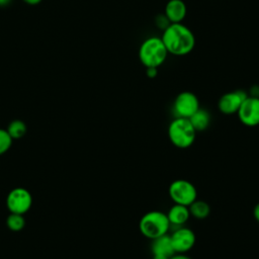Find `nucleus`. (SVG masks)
Returning a JSON list of instances; mask_svg holds the SVG:
<instances>
[{"mask_svg": "<svg viewBox=\"0 0 259 259\" xmlns=\"http://www.w3.org/2000/svg\"><path fill=\"white\" fill-rule=\"evenodd\" d=\"M168 52L158 36H150L143 40L139 48V59L146 68H159L164 64Z\"/></svg>", "mask_w": 259, "mask_h": 259, "instance_id": "obj_2", "label": "nucleus"}, {"mask_svg": "<svg viewBox=\"0 0 259 259\" xmlns=\"http://www.w3.org/2000/svg\"><path fill=\"white\" fill-rule=\"evenodd\" d=\"M170 259H191V258L182 253H175L173 256L170 257Z\"/></svg>", "mask_w": 259, "mask_h": 259, "instance_id": "obj_21", "label": "nucleus"}, {"mask_svg": "<svg viewBox=\"0 0 259 259\" xmlns=\"http://www.w3.org/2000/svg\"><path fill=\"white\" fill-rule=\"evenodd\" d=\"M247 93L243 90H236L225 93L219 100L218 107L225 114L237 113L242 102L247 97Z\"/></svg>", "mask_w": 259, "mask_h": 259, "instance_id": "obj_10", "label": "nucleus"}, {"mask_svg": "<svg viewBox=\"0 0 259 259\" xmlns=\"http://www.w3.org/2000/svg\"><path fill=\"white\" fill-rule=\"evenodd\" d=\"M139 228L146 238L153 240L167 234L171 227L165 212L160 210H151L141 218Z\"/></svg>", "mask_w": 259, "mask_h": 259, "instance_id": "obj_3", "label": "nucleus"}, {"mask_svg": "<svg viewBox=\"0 0 259 259\" xmlns=\"http://www.w3.org/2000/svg\"><path fill=\"white\" fill-rule=\"evenodd\" d=\"M187 13V8L183 0H169L166 3L164 14L171 23L182 22Z\"/></svg>", "mask_w": 259, "mask_h": 259, "instance_id": "obj_11", "label": "nucleus"}, {"mask_svg": "<svg viewBox=\"0 0 259 259\" xmlns=\"http://www.w3.org/2000/svg\"><path fill=\"white\" fill-rule=\"evenodd\" d=\"M161 39L168 54L178 57L189 54L195 46L193 32L182 22L170 23L163 30Z\"/></svg>", "mask_w": 259, "mask_h": 259, "instance_id": "obj_1", "label": "nucleus"}, {"mask_svg": "<svg viewBox=\"0 0 259 259\" xmlns=\"http://www.w3.org/2000/svg\"><path fill=\"white\" fill-rule=\"evenodd\" d=\"M198 108V98L190 91H183L179 93L173 103V112L176 117L189 118Z\"/></svg>", "mask_w": 259, "mask_h": 259, "instance_id": "obj_6", "label": "nucleus"}, {"mask_svg": "<svg viewBox=\"0 0 259 259\" xmlns=\"http://www.w3.org/2000/svg\"><path fill=\"white\" fill-rule=\"evenodd\" d=\"M195 135L196 131L188 118L175 117L168 126L170 142L180 149L190 147L195 140Z\"/></svg>", "mask_w": 259, "mask_h": 259, "instance_id": "obj_4", "label": "nucleus"}, {"mask_svg": "<svg viewBox=\"0 0 259 259\" xmlns=\"http://www.w3.org/2000/svg\"><path fill=\"white\" fill-rule=\"evenodd\" d=\"M151 250L153 255H163V256L171 257L175 254L171 237L170 235H167V234L153 239Z\"/></svg>", "mask_w": 259, "mask_h": 259, "instance_id": "obj_13", "label": "nucleus"}, {"mask_svg": "<svg viewBox=\"0 0 259 259\" xmlns=\"http://www.w3.org/2000/svg\"><path fill=\"white\" fill-rule=\"evenodd\" d=\"M175 253H186L192 249L195 243V235L192 230L185 227H178L170 235Z\"/></svg>", "mask_w": 259, "mask_h": 259, "instance_id": "obj_9", "label": "nucleus"}, {"mask_svg": "<svg viewBox=\"0 0 259 259\" xmlns=\"http://www.w3.org/2000/svg\"><path fill=\"white\" fill-rule=\"evenodd\" d=\"M11 0H0V6H4L6 4H8Z\"/></svg>", "mask_w": 259, "mask_h": 259, "instance_id": "obj_25", "label": "nucleus"}, {"mask_svg": "<svg viewBox=\"0 0 259 259\" xmlns=\"http://www.w3.org/2000/svg\"><path fill=\"white\" fill-rule=\"evenodd\" d=\"M12 143V138L9 136L6 130L0 128V155L9 150Z\"/></svg>", "mask_w": 259, "mask_h": 259, "instance_id": "obj_18", "label": "nucleus"}, {"mask_svg": "<svg viewBox=\"0 0 259 259\" xmlns=\"http://www.w3.org/2000/svg\"><path fill=\"white\" fill-rule=\"evenodd\" d=\"M240 121L246 126H256L259 124V97L247 96L242 102L238 112Z\"/></svg>", "mask_w": 259, "mask_h": 259, "instance_id": "obj_7", "label": "nucleus"}, {"mask_svg": "<svg viewBox=\"0 0 259 259\" xmlns=\"http://www.w3.org/2000/svg\"><path fill=\"white\" fill-rule=\"evenodd\" d=\"M6 131L12 139H19V138H21L25 135L26 125L23 121L16 119V120H13L9 123Z\"/></svg>", "mask_w": 259, "mask_h": 259, "instance_id": "obj_16", "label": "nucleus"}, {"mask_svg": "<svg viewBox=\"0 0 259 259\" xmlns=\"http://www.w3.org/2000/svg\"><path fill=\"white\" fill-rule=\"evenodd\" d=\"M146 69H147V76L149 78H154V77L157 76V69L158 68L151 67V68H146Z\"/></svg>", "mask_w": 259, "mask_h": 259, "instance_id": "obj_20", "label": "nucleus"}, {"mask_svg": "<svg viewBox=\"0 0 259 259\" xmlns=\"http://www.w3.org/2000/svg\"><path fill=\"white\" fill-rule=\"evenodd\" d=\"M155 23L157 25V27L161 28L162 30H164L171 22L168 20V18L165 16V14H160L157 15L155 18Z\"/></svg>", "mask_w": 259, "mask_h": 259, "instance_id": "obj_19", "label": "nucleus"}, {"mask_svg": "<svg viewBox=\"0 0 259 259\" xmlns=\"http://www.w3.org/2000/svg\"><path fill=\"white\" fill-rule=\"evenodd\" d=\"M31 205V195L24 188H15L7 196V207L13 213H24Z\"/></svg>", "mask_w": 259, "mask_h": 259, "instance_id": "obj_8", "label": "nucleus"}, {"mask_svg": "<svg viewBox=\"0 0 259 259\" xmlns=\"http://www.w3.org/2000/svg\"><path fill=\"white\" fill-rule=\"evenodd\" d=\"M166 214L169 220L170 227L174 226L176 228L182 227L190 217L188 206L183 204H178V203H174Z\"/></svg>", "mask_w": 259, "mask_h": 259, "instance_id": "obj_12", "label": "nucleus"}, {"mask_svg": "<svg viewBox=\"0 0 259 259\" xmlns=\"http://www.w3.org/2000/svg\"><path fill=\"white\" fill-rule=\"evenodd\" d=\"M25 3L27 4H30V5H35V4H38L41 0H23Z\"/></svg>", "mask_w": 259, "mask_h": 259, "instance_id": "obj_23", "label": "nucleus"}, {"mask_svg": "<svg viewBox=\"0 0 259 259\" xmlns=\"http://www.w3.org/2000/svg\"><path fill=\"white\" fill-rule=\"evenodd\" d=\"M253 213H254V218H255L256 221L259 223V203H257V204L255 205Z\"/></svg>", "mask_w": 259, "mask_h": 259, "instance_id": "obj_22", "label": "nucleus"}, {"mask_svg": "<svg viewBox=\"0 0 259 259\" xmlns=\"http://www.w3.org/2000/svg\"><path fill=\"white\" fill-rule=\"evenodd\" d=\"M170 198L174 203L189 206L196 198L197 191L195 186L188 180L177 179L174 180L168 189Z\"/></svg>", "mask_w": 259, "mask_h": 259, "instance_id": "obj_5", "label": "nucleus"}, {"mask_svg": "<svg viewBox=\"0 0 259 259\" xmlns=\"http://www.w3.org/2000/svg\"><path fill=\"white\" fill-rule=\"evenodd\" d=\"M188 119L196 132H201L209 125L210 115L208 111L199 107Z\"/></svg>", "mask_w": 259, "mask_h": 259, "instance_id": "obj_14", "label": "nucleus"}, {"mask_svg": "<svg viewBox=\"0 0 259 259\" xmlns=\"http://www.w3.org/2000/svg\"><path fill=\"white\" fill-rule=\"evenodd\" d=\"M7 226L10 230L12 231H20L25 224V220L22 217V214L20 213H13L11 212V214L7 218Z\"/></svg>", "mask_w": 259, "mask_h": 259, "instance_id": "obj_17", "label": "nucleus"}, {"mask_svg": "<svg viewBox=\"0 0 259 259\" xmlns=\"http://www.w3.org/2000/svg\"><path fill=\"white\" fill-rule=\"evenodd\" d=\"M153 259H170V257L163 256V255H154Z\"/></svg>", "mask_w": 259, "mask_h": 259, "instance_id": "obj_24", "label": "nucleus"}, {"mask_svg": "<svg viewBox=\"0 0 259 259\" xmlns=\"http://www.w3.org/2000/svg\"><path fill=\"white\" fill-rule=\"evenodd\" d=\"M190 215H192L195 219L202 220L208 217L210 212V207L208 203H206L203 200H198L197 198L188 206Z\"/></svg>", "mask_w": 259, "mask_h": 259, "instance_id": "obj_15", "label": "nucleus"}]
</instances>
